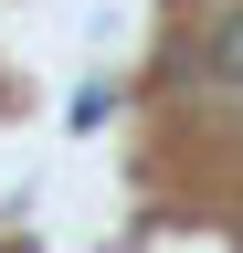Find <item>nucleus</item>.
<instances>
[{"mask_svg":"<svg viewBox=\"0 0 243 253\" xmlns=\"http://www.w3.org/2000/svg\"><path fill=\"white\" fill-rule=\"evenodd\" d=\"M211 74H222V84H243V21H222V42H211Z\"/></svg>","mask_w":243,"mask_h":253,"instance_id":"obj_1","label":"nucleus"}]
</instances>
